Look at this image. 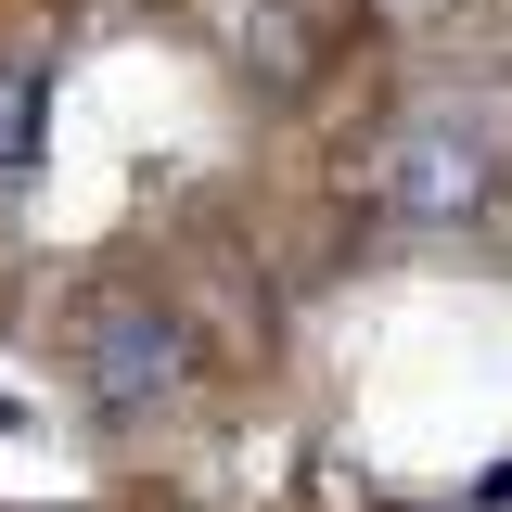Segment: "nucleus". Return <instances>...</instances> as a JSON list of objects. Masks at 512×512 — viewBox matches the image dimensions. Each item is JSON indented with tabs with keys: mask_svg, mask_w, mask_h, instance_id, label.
I'll return each mask as SVG.
<instances>
[{
	"mask_svg": "<svg viewBox=\"0 0 512 512\" xmlns=\"http://www.w3.org/2000/svg\"><path fill=\"white\" fill-rule=\"evenodd\" d=\"M372 205L384 218H423V231H461V218H487V192H500V154H487V128L461 116H410L372 141Z\"/></svg>",
	"mask_w": 512,
	"mask_h": 512,
	"instance_id": "1",
	"label": "nucleus"
},
{
	"mask_svg": "<svg viewBox=\"0 0 512 512\" xmlns=\"http://www.w3.org/2000/svg\"><path fill=\"white\" fill-rule=\"evenodd\" d=\"M77 384L103 397V410H167L192 384V333L167 295H141V282H116V295H90L77 308Z\"/></svg>",
	"mask_w": 512,
	"mask_h": 512,
	"instance_id": "2",
	"label": "nucleus"
},
{
	"mask_svg": "<svg viewBox=\"0 0 512 512\" xmlns=\"http://www.w3.org/2000/svg\"><path fill=\"white\" fill-rule=\"evenodd\" d=\"M39 116H52V77H39L26 52H0V180L39 167Z\"/></svg>",
	"mask_w": 512,
	"mask_h": 512,
	"instance_id": "3",
	"label": "nucleus"
},
{
	"mask_svg": "<svg viewBox=\"0 0 512 512\" xmlns=\"http://www.w3.org/2000/svg\"><path fill=\"white\" fill-rule=\"evenodd\" d=\"M244 52L269 64V90H295V13H244Z\"/></svg>",
	"mask_w": 512,
	"mask_h": 512,
	"instance_id": "4",
	"label": "nucleus"
}]
</instances>
